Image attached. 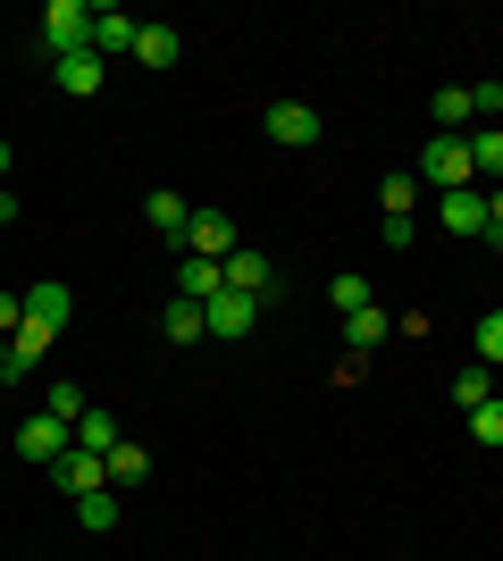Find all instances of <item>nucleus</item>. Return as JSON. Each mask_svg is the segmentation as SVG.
<instances>
[{"label":"nucleus","instance_id":"nucleus-27","mask_svg":"<svg viewBox=\"0 0 503 561\" xmlns=\"http://www.w3.org/2000/svg\"><path fill=\"white\" fill-rule=\"evenodd\" d=\"M43 352H50V335L18 328V335H9V377H25V369H34V360H43Z\"/></svg>","mask_w":503,"mask_h":561},{"label":"nucleus","instance_id":"nucleus-28","mask_svg":"<svg viewBox=\"0 0 503 561\" xmlns=\"http://www.w3.org/2000/svg\"><path fill=\"white\" fill-rule=\"evenodd\" d=\"M470 436H479V445H495V453H503V394H495V402H479V411H470Z\"/></svg>","mask_w":503,"mask_h":561},{"label":"nucleus","instance_id":"nucleus-12","mask_svg":"<svg viewBox=\"0 0 503 561\" xmlns=\"http://www.w3.org/2000/svg\"><path fill=\"white\" fill-rule=\"evenodd\" d=\"M144 218L168 234V243H185V227H193V210H185V193H168V185H151L144 193Z\"/></svg>","mask_w":503,"mask_h":561},{"label":"nucleus","instance_id":"nucleus-5","mask_svg":"<svg viewBox=\"0 0 503 561\" xmlns=\"http://www.w3.org/2000/svg\"><path fill=\"white\" fill-rule=\"evenodd\" d=\"M135 34L144 25L126 18V9H93V59H135Z\"/></svg>","mask_w":503,"mask_h":561},{"label":"nucleus","instance_id":"nucleus-2","mask_svg":"<svg viewBox=\"0 0 503 561\" xmlns=\"http://www.w3.org/2000/svg\"><path fill=\"white\" fill-rule=\"evenodd\" d=\"M43 43H50V59L93 50V9H84V0H50V9H43Z\"/></svg>","mask_w":503,"mask_h":561},{"label":"nucleus","instance_id":"nucleus-7","mask_svg":"<svg viewBox=\"0 0 503 561\" xmlns=\"http://www.w3.org/2000/svg\"><path fill=\"white\" fill-rule=\"evenodd\" d=\"M252 294H210V302H202V319H210V335L218 344H236V335H252Z\"/></svg>","mask_w":503,"mask_h":561},{"label":"nucleus","instance_id":"nucleus-35","mask_svg":"<svg viewBox=\"0 0 503 561\" xmlns=\"http://www.w3.org/2000/svg\"><path fill=\"white\" fill-rule=\"evenodd\" d=\"M0 377H9V344H0Z\"/></svg>","mask_w":503,"mask_h":561},{"label":"nucleus","instance_id":"nucleus-11","mask_svg":"<svg viewBox=\"0 0 503 561\" xmlns=\"http://www.w3.org/2000/svg\"><path fill=\"white\" fill-rule=\"evenodd\" d=\"M218 268H227V294H252V302H261V294H268V277H277V268H268L261 252H243V243H236L227 260H218Z\"/></svg>","mask_w":503,"mask_h":561},{"label":"nucleus","instance_id":"nucleus-14","mask_svg":"<svg viewBox=\"0 0 503 561\" xmlns=\"http://www.w3.org/2000/svg\"><path fill=\"white\" fill-rule=\"evenodd\" d=\"M386 335H395V319H386L378 302H369V310H353V319H344V352H353V360H361V352H378Z\"/></svg>","mask_w":503,"mask_h":561},{"label":"nucleus","instance_id":"nucleus-9","mask_svg":"<svg viewBox=\"0 0 503 561\" xmlns=\"http://www.w3.org/2000/svg\"><path fill=\"white\" fill-rule=\"evenodd\" d=\"M436 218L454 234H487V193L479 185H461V193H436Z\"/></svg>","mask_w":503,"mask_h":561},{"label":"nucleus","instance_id":"nucleus-34","mask_svg":"<svg viewBox=\"0 0 503 561\" xmlns=\"http://www.w3.org/2000/svg\"><path fill=\"white\" fill-rule=\"evenodd\" d=\"M9 168H18V151H9V142H0V176H9Z\"/></svg>","mask_w":503,"mask_h":561},{"label":"nucleus","instance_id":"nucleus-19","mask_svg":"<svg viewBox=\"0 0 503 561\" xmlns=\"http://www.w3.org/2000/svg\"><path fill=\"white\" fill-rule=\"evenodd\" d=\"M76 519H84V537H110V528H118V486L76 494Z\"/></svg>","mask_w":503,"mask_h":561},{"label":"nucleus","instance_id":"nucleus-13","mask_svg":"<svg viewBox=\"0 0 503 561\" xmlns=\"http://www.w3.org/2000/svg\"><path fill=\"white\" fill-rule=\"evenodd\" d=\"M50 478H59L68 494H93V486H110V469H101V453H59V461H50Z\"/></svg>","mask_w":503,"mask_h":561},{"label":"nucleus","instance_id":"nucleus-20","mask_svg":"<svg viewBox=\"0 0 503 561\" xmlns=\"http://www.w3.org/2000/svg\"><path fill=\"white\" fill-rule=\"evenodd\" d=\"M479 126V110H470V84H445L436 93V135H470Z\"/></svg>","mask_w":503,"mask_h":561},{"label":"nucleus","instance_id":"nucleus-29","mask_svg":"<svg viewBox=\"0 0 503 561\" xmlns=\"http://www.w3.org/2000/svg\"><path fill=\"white\" fill-rule=\"evenodd\" d=\"M479 360H487V369H503V310H487V319H479Z\"/></svg>","mask_w":503,"mask_h":561},{"label":"nucleus","instance_id":"nucleus-6","mask_svg":"<svg viewBox=\"0 0 503 561\" xmlns=\"http://www.w3.org/2000/svg\"><path fill=\"white\" fill-rule=\"evenodd\" d=\"M185 252H202V260H227V252H236V218H227V210H193V227H185Z\"/></svg>","mask_w":503,"mask_h":561},{"label":"nucleus","instance_id":"nucleus-25","mask_svg":"<svg viewBox=\"0 0 503 561\" xmlns=\"http://www.w3.org/2000/svg\"><path fill=\"white\" fill-rule=\"evenodd\" d=\"M411 202H420V176H411V168H395V176L378 185V210H386V218H411Z\"/></svg>","mask_w":503,"mask_h":561},{"label":"nucleus","instance_id":"nucleus-22","mask_svg":"<svg viewBox=\"0 0 503 561\" xmlns=\"http://www.w3.org/2000/svg\"><path fill=\"white\" fill-rule=\"evenodd\" d=\"M160 328H168V344H202V335H210V319H202V302H185V294H176Z\"/></svg>","mask_w":503,"mask_h":561},{"label":"nucleus","instance_id":"nucleus-16","mask_svg":"<svg viewBox=\"0 0 503 561\" xmlns=\"http://www.w3.org/2000/svg\"><path fill=\"white\" fill-rule=\"evenodd\" d=\"M176 294H185V302H210V294H227V268H218V260H202V252H185V277H176Z\"/></svg>","mask_w":503,"mask_h":561},{"label":"nucleus","instance_id":"nucleus-1","mask_svg":"<svg viewBox=\"0 0 503 561\" xmlns=\"http://www.w3.org/2000/svg\"><path fill=\"white\" fill-rule=\"evenodd\" d=\"M411 176H420V185H436V193L479 185V176H470V135H428V151L411 160Z\"/></svg>","mask_w":503,"mask_h":561},{"label":"nucleus","instance_id":"nucleus-8","mask_svg":"<svg viewBox=\"0 0 503 561\" xmlns=\"http://www.w3.org/2000/svg\"><path fill=\"white\" fill-rule=\"evenodd\" d=\"M68 310H76L68 285H34V294H25V328H34V335H59V328H68Z\"/></svg>","mask_w":503,"mask_h":561},{"label":"nucleus","instance_id":"nucleus-21","mask_svg":"<svg viewBox=\"0 0 503 561\" xmlns=\"http://www.w3.org/2000/svg\"><path fill=\"white\" fill-rule=\"evenodd\" d=\"M470 176H495L503 185V126H470Z\"/></svg>","mask_w":503,"mask_h":561},{"label":"nucleus","instance_id":"nucleus-4","mask_svg":"<svg viewBox=\"0 0 503 561\" xmlns=\"http://www.w3.org/2000/svg\"><path fill=\"white\" fill-rule=\"evenodd\" d=\"M261 126H268V142H286V151H311L319 142V110L311 101H268Z\"/></svg>","mask_w":503,"mask_h":561},{"label":"nucleus","instance_id":"nucleus-31","mask_svg":"<svg viewBox=\"0 0 503 561\" xmlns=\"http://www.w3.org/2000/svg\"><path fill=\"white\" fill-rule=\"evenodd\" d=\"M378 234H386V252H411V234H420V218H386Z\"/></svg>","mask_w":503,"mask_h":561},{"label":"nucleus","instance_id":"nucleus-23","mask_svg":"<svg viewBox=\"0 0 503 561\" xmlns=\"http://www.w3.org/2000/svg\"><path fill=\"white\" fill-rule=\"evenodd\" d=\"M118 445V411H84L76 420V453H110Z\"/></svg>","mask_w":503,"mask_h":561},{"label":"nucleus","instance_id":"nucleus-15","mask_svg":"<svg viewBox=\"0 0 503 561\" xmlns=\"http://www.w3.org/2000/svg\"><path fill=\"white\" fill-rule=\"evenodd\" d=\"M135 59H144V68H176V59H185V34H176V25H144V34H135Z\"/></svg>","mask_w":503,"mask_h":561},{"label":"nucleus","instance_id":"nucleus-32","mask_svg":"<svg viewBox=\"0 0 503 561\" xmlns=\"http://www.w3.org/2000/svg\"><path fill=\"white\" fill-rule=\"evenodd\" d=\"M487 243L503 252V185H487Z\"/></svg>","mask_w":503,"mask_h":561},{"label":"nucleus","instance_id":"nucleus-30","mask_svg":"<svg viewBox=\"0 0 503 561\" xmlns=\"http://www.w3.org/2000/svg\"><path fill=\"white\" fill-rule=\"evenodd\" d=\"M18 328H25V294H0V344H9Z\"/></svg>","mask_w":503,"mask_h":561},{"label":"nucleus","instance_id":"nucleus-24","mask_svg":"<svg viewBox=\"0 0 503 561\" xmlns=\"http://www.w3.org/2000/svg\"><path fill=\"white\" fill-rule=\"evenodd\" d=\"M328 302H335V310H344V319H353V310H369V302H378V285L361 277V268H344V277H335V285H328Z\"/></svg>","mask_w":503,"mask_h":561},{"label":"nucleus","instance_id":"nucleus-26","mask_svg":"<svg viewBox=\"0 0 503 561\" xmlns=\"http://www.w3.org/2000/svg\"><path fill=\"white\" fill-rule=\"evenodd\" d=\"M43 411H50V420H84V411H93V402H84V386H68V377H50V402H43Z\"/></svg>","mask_w":503,"mask_h":561},{"label":"nucleus","instance_id":"nucleus-10","mask_svg":"<svg viewBox=\"0 0 503 561\" xmlns=\"http://www.w3.org/2000/svg\"><path fill=\"white\" fill-rule=\"evenodd\" d=\"M101 76H110V59H93V50L50 59V84H59V93H101Z\"/></svg>","mask_w":503,"mask_h":561},{"label":"nucleus","instance_id":"nucleus-3","mask_svg":"<svg viewBox=\"0 0 503 561\" xmlns=\"http://www.w3.org/2000/svg\"><path fill=\"white\" fill-rule=\"evenodd\" d=\"M18 453H25L34 469H50L59 453H76V427H68V420H50V411H34V420L18 427Z\"/></svg>","mask_w":503,"mask_h":561},{"label":"nucleus","instance_id":"nucleus-18","mask_svg":"<svg viewBox=\"0 0 503 561\" xmlns=\"http://www.w3.org/2000/svg\"><path fill=\"white\" fill-rule=\"evenodd\" d=\"M479 402H495V369H487V360H470V369H454V411L470 420Z\"/></svg>","mask_w":503,"mask_h":561},{"label":"nucleus","instance_id":"nucleus-33","mask_svg":"<svg viewBox=\"0 0 503 561\" xmlns=\"http://www.w3.org/2000/svg\"><path fill=\"white\" fill-rule=\"evenodd\" d=\"M9 218H18V193H9V185H0V227H9Z\"/></svg>","mask_w":503,"mask_h":561},{"label":"nucleus","instance_id":"nucleus-17","mask_svg":"<svg viewBox=\"0 0 503 561\" xmlns=\"http://www.w3.org/2000/svg\"><path fill=\"white\" fill-rule=\"evenodd\" d=\"M101 469H110V486H144V478H151V453H144V445H126V436H118V445L101 453Z\"/></svg>","mask_w":503,"mask_h":561}]
</instances>
